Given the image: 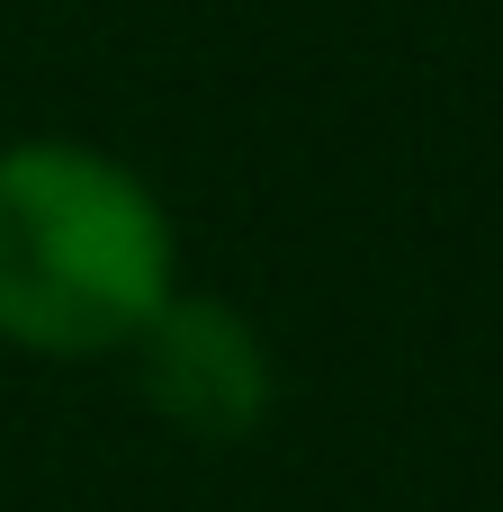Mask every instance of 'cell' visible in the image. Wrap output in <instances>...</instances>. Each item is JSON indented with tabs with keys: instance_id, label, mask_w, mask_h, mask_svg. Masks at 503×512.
I'll list each match as a JSON object with an SVG mask.
<instances>
[{
	"instance_id": "obj_1",
	"label": "cell",
	"mask_w": 503,
	"mask_h": 512,
	"mask_svg": "<svg viewBox=\"0 0 503 512\" xmlns=\"http://www.w3.org/2000/svg\"><path fill=\"white\" fill-rule=\"evenodd\" d=\"M180 288L162 189L81 135L0 144V351L45 369L126 360Z\"/></svg>"
},
{
	"instance_id": "obj_2",
	"label": "cell",
	"mask_w": 503,
	"mask_h": 512,
	"mask_svg": "<svg viewBox=\"0 0 503 512\" xmlns=\"http://www.w3.org/2000/svg\"><path fill=\"white\" fill-rule=\"evenodd\" d=\"M126 378L144 396V414L189 441V450H243L270 432L279 414V351L252 324V306L216 297V288H171V306L135 333Z\"/></svg>"
}]
</instances>
